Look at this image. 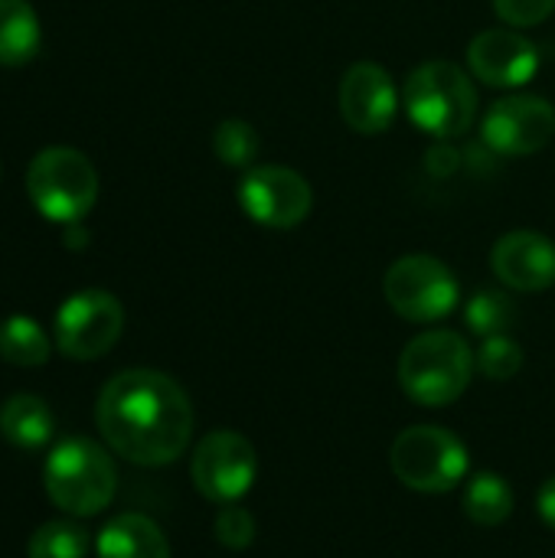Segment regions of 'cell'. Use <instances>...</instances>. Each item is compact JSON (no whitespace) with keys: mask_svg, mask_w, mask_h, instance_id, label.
<instances>
[{"mask_svg":"<svg viewBox=\"0 0 555 558\" xmlns=\"http://www.w3.org/2000/svg\"><path fill=\"white\" fill-rule=\"evenodd\" d=\"M0 173H3V170H0Z\"/></svg>","mask_w":555,"mask_h":558,"instance_id":"28","label":"cell"},{"mask_svg":"<svg viewBox=\"0 0 555 558\" xmlns=\"http://www.w3.org/2000/svg\"><path fill=\"white\" fill-rule=\"evenodd\" d=\"M0 360L20 369H36L49 360V337L46 330L26 317L13 314L0 324Z\"/></svg>","mask_w":555,"mask_h":558,"instance_id":"19","label":"cell"},{"mask_svg":"<svg viewBox=\"0 0 555 558\" xmlns=\"http://www.w3.org/2000/svg\"><path fill=\"white\" fill-rule=\"evenodd\" d=\"M484 144L504 157H530L555 134V108L540 95L500 98L484 118Z\"/></svg>","mask_w":555,"mask_h":558,"instance_id":"11","label":"cell"},{"mask_svg":"<svg viewBox=\"0 0 555 558\" xmlns=\"http://www.w3.org/2000/svg\"><path fill=\"white\" fill-rule=\"evenodd\" d=\"M239 206L245 209V216L265 229H294L298 222L307 219L311 206H314V190L311 183L291 170V167H252L239 190Z\"/></svg>","mask_w":555,"mask_h":558,"instance_id":"10","label":"cell"},{"mask_svg":"<svg viewBox=\"0 0 555 558\" xmlns=\"http://www.w3.org/2000/svg\"><path fill=\"white\" fill-rule=\"evenodd\" d=\"M190 477L206 500L222 507L239 504L258 477V454L239 432H209L193 451Z\"/></svg>","mask_w":555,"mask_h":558,"instance_id":"9","label":"cell"},{"mask_svg":"<svg viewBox=\"0 0 555 558\" xmlns=\"http://www.w3.org/2000/svg\"><path fill=\"white\" fill-rule=\"evenodd\" d=\"M471 72L494 88H520L540 72V46L517 29H484L468 46Z\"/></svg>","mask_w":555,"mask_h":558,"instance_id":"12","label":"cell"},{"mask_svg":"<svg viewBox=\"0 0 555 558\" xmlns=\"http://www.w3.org/2000/svg\"><path fill=\"white\" fill-rule=\"evenodd\" d=\"M478 369L494 379V383H507L514 379L520 369H523V347L510 337V333H500V337H487L474 356Z\"/></svg>","mask_w":555,"mask_h":558,"instance_id":"23","label":"cell"},{"mask_svg":"<svg viewBox=\"0 0 555 558\" xmlns=\"http://www.w3.org/2000/svg\"><path fill=\"white\" fill-rule=\"evenodd\" d=\"M464 513H468L471 523H478L484 530H494V526L507 523L510 513H514L510 484L500 474H491V471L474 474L468 481V487H464Z\"/></svg>","mask_w":555,"mask_h":558,"instance_id":"18","label":"cell"},{"mask_svg":"<svg viewBox=\"0 0 555 558\" xmlns=\"http://www.w3.org/2000/svg\"><path fill=\"white\" fill-rule=\"evenodd\" d=\"M494 10L510 26H540L553 16L555 0H494Z\"/></svg>","mask_w":555,"mask_h":558,"instance_id":"25","label":"cell"},{"mask_svg":"<svg viewBox=\"0 0 555 558\" xmlns=\"http://www.w3.org/2000/svg\"><path fill=\"white\" fill-rule=\"evenodd\" d=\"M95 422L105 445L131 464L167 468L193 438V405L177 379L157 369H124L98 396Z\"/></svg>","mask_w":555,"mask_h":558,"instance_id":"1","label":"cell"},{"mask_svg":"<svg viewBox=\"0 0 555 558\" xmlns=\"http://www.w3.org/2000/svg\"><path fill=\"white\" fill-rule=\"evenodd\" d=\"M464 324L471 333L478 337H500V333H510V327L517 324V304L504 294V291H494V288H484L478 291L468 307H464Z\"/></svg>","mask_w":555,"mask_h":558,"instance_id":"21","label":"cell"},{"mask_svg":"<svg viewBox=\"0 0 555 558\" xmlns=\"http://www.w3.org/2000/svg\"><path fill=\"white\" fill-rule=\"evenodd\" d=\"M464 441L438 425H412L389 448V468L415 494H448L468 477Z\"/></svg>","mask_w":555,"mask_h":558,"instance_id":"6","label":"cell"},{"mask_svg":"<svg viewBox=\"0 0 555 558\" xmlns=\"http://www.w3.org/2000/svg\"><path fill=\"white\" fill-rule=\"evenodd\" d=\"M383 294L402 320L435 324L458 307L461 284L455 271L435 255H406L389 265Z\"/></svg>","mask_w":555,"mask_h":558,"instance_id":"7","label":"cell"},{"mask_svg":"<svg viewBox=\"0 0 555 558\" xmlns=\"http://www.w3.org/2000/svg\"><path fill=\"white\" fill-rule=\"evenodd\" d=\"M62 245H65V248H85V245H88V232L82 229V222H72V226H65Z\"/></svg>","mask_w":555,"mask_h":558,"instance_id":"27","label":"cell"},{"mask_svg":"<svg viewBox=\"0 0 555 558\" xmlns=\"http://www.w3.org/2000/svg\"><path fill=\"white\" fill-rule=\"evenodd\" d=\"M402 105L412 124L438 141L468 134L478 118V92L471 75L445 59L425 62L409 72Z\"/></svg>","mask_w":555,"mask_h":558,"instance_id":"3","label":"cell"},{"mask_svg":"<svg viewBox=\"0 0 555 558\" xmlns=\"http://www.w3.org/2000/svg\"><path fill=\"white\" fill-rule=\"evenodd\" d=\"M98 558H170V543L164 530L141 513H121L101 526L95 539Z\"/></svg>","mask_w":555,"mask_h":558,"instance_id":"15","label":"cell"},{"mask_svg":"<svg viewBox=\"0 0 555 558\" xmlns=\"http://www.w3.org/2000/svg\"><path fill=\"white\" fill-rule=\"evenodd\" d=\"M92 549V536L88 530H82L72 520H52L43 523L26 546L29 558H85Z\"/></svg>","mask_w":555,"mask_h":558,"instance_id":"20","label":"cell"},{"mask_svg":"<svg viewBox=\"0 0 555 558\" xmlns=\"http://www.w3.org/2000/svg\"><path fill=\"white\" fill-rule=\"evenodd\" d=\"M399 108L393 75L376 62H353L340 78V114L357 134L389 131Z\"/></svg>","mask_w":555,"mask_h":558,"instance_id":"13","label":"cell"},{"mask_svg":"<svg viewBox=\"0 0 555 558\" xmlns=\"http://www.w3.org/2000/svg\"><path fill=\"white\" fill-rule=\"evenodd\" d=\"M124 330V307L101 288H85L65 298L56 311V347L62 356L88 363L105 356Z\"/></svg>","mask_w":555,"mask_h":558,"instance_id":"8","label":"cell"},{"mask_svg":"<svg viewBox=\"0 0 555 558\" xmlns=\"http://www.w3.org/2000/svg\"><path fill=\"white\" fill-rule=\"evenodd\" d=\"M213 533L219 539V546L239 553V549H249L255 543V517L239 507V504H226L219 513H216V523H213Z\"/></svg>","mask_w":555,"mask_h":558,"instance_id":"24","label":"cell"},{"mask_svg":"<svg viewBox=\"0 0 555 558\" xmlns=\"http://www.w3.org/2000/svg\"><path fill=\"white\" fill-rule=\"evenodd\" d=\"M56 432L52 412L39 396L29 392H16L0 405V435L23 451H36L43 448Z\"/></svg>","mask_w":555,"mask_h":558,"instance_id":"16","label":"cell"},{"mask_svg":"<svg viewBox=\"0 0 555 558\" xmlns=\"http://www.w3.org/2000/svg\"><path fill=\"white\" fill-rule=\"evenodd\" d=\"M258 131L249 121L229 118L213 131V150L226 167H252L258 157Z\"/></svg>","mask_w":555,"mask_h":558,"instance_id":"22","label":"cell"},{"mask_svg":"<svg viewBox=\"0 0 555 558\" xmlns=\"http://www.w3.org/2000/svg\"><path fill=\"white\" fill-rule=\"evenodd\" d=\"M33 209L59 226L82 222L98 199V170L75 147H46L26 167Z\"/></svg>","mask_w":555,"mask_h":558,"instance_id":"5","label":"cell"},{"mask_svg":"<svg viewBox=\"0 0 555 558\" xmlns=\"http://www.w3.org/2000/svg\"><path fill=\"white\" fill-rule=\"evenodd\" d=\"M491 268L514 291H546L555 284V242L533 229L507 232L491 248Z\"/></svg>","mask_w":555,"mask_h":558,"instance_id":"14","label":"cell"},{"mask_svg":"<svg viewBox=\"0 0 555 558\" xmlns=\"http://www.w3.org/2000/svg\"><path fill=\"white\" fill-rule=\"evenodd\" d=\"M43 487L62 513L95 517L114 500L118 471L105 448L88 438H69L49 451Z\"/></svg>","mask_w":555,"mask_h":558,"instance_id":"4","label":"cell"},{"mask_svg":"<svg viewBox=\"0 0 555 558\" xmlns=\"http://www.w3.org/2000/svg\"><path fill=\"white\" fill-rule=\"evenodd\" d=\"M39 16L29 0H0V65H26L39 52Z\"/></svg>","mask_w":555,"mask_h":558,"instance_id":"17","label":"cell"},{"mask_svg":"<svg viewBox=\"0 0 555 558\" xmlns=\"http://www.w3.org/2000/svg\"><path fill=\"white\" fill-rule=\"evenodd\" d=\"M536 513H540V520L555 530V477H550L543 487H540V494H536Z\"/></svg>","mask_w":555,"mask_h":558,"instance_id":"26","label":"cell"},{"mask_svg":"<svg viewBox=\"0 0 555 558\" xmlns=\"http://www.w3.org/2000/svg\"><path fill=\"white\" fill-rule=\"evenodd\" d=\"M474 353L455 330H425L412 337L399 356L396 376L402 392L425 409L458 402L474 376Z\"/></svg>","mask_w":555,"mask_h":558,"instance_id":"2","label":"cell"}]
</instances>
